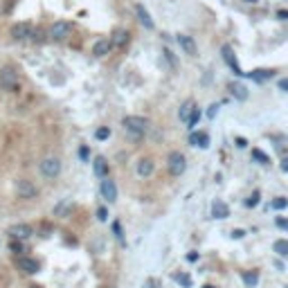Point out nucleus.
<instances>
[{"label":"nucleus","mask_w":288,"mask_h":288,"mask_svg":"<svg viewBox=\"0 0 288 288\" xmlns=\"http://www.w3.org/2000/svg\"><path fill=\"white\" fill-rule=\"evenodd\" d=\"M221 54H223V61L230 65V70H232L237 77L248 75V72H241V68H239V63H237V54H234V50H232L230 45H223V47H221Z\"/></svg>","instance_id":"nucleus-8"},{"label":"nucleus","mask_w":288,"mask_h":288,"mask_svg":"<svg viewBox=\"0 0 288 288\" xmlns=\"http://www.w3.org/2000/svg\"><path fill=\"white\" fill-rule=\"evenodd\" d=\"M95 137H97V140H108V137H110V128H106V126L97 128V131H95Z\"/></svg>","instance_id":"nucleus-30"},{"label":"nucleus","mask_w":288,"mask_h":288,"mask_svg":"<svg viewBox=\"0 0 288 288\" xmlns=\"http://www.w3.org/2000/svg\"><path fill=\"white\" fill-rule=\"evenodd\" d=\"M70 30H72L70 21H56L54 25H52V30H50V36L54 38V41H61V38H65L70 34Z\"/></svg>","instance_id":"nucleus-11"},{"label":"nucleus","mask_w":288,"mask_h":288,"mask_svg":"<svg viewBox=\"0 0 288 288\" xmlns=\"http://www.w3.org/2000/svg\"><path fill=\"white\" fill-rule=\"evenodd\" d=\"M178 43H180V47L187 52L189 56H198V45H196V41L191 36H187V34H178Z\"/></svg>","instance_id":"nucleus-14"},{"label":"nucleus","mask_w":288,"mask_h":288,"mask_svg":"<svg viewBox=\"0 0 288 288\" xmlns=\"http://www.w3.org/2000/svg\"><path fill=\"white\" fill-rule=\"evenodd\" d=\"M135 171L140 178H149V176H153V171H156V162H153L151 158H140L135 165Z\"/></svg>","instance_id":"nucleus-13"},{"label":"nucleus","mask_w":288,"mask_h":288,"mask_svg":"<svg viewBox=\"0 0 288 288\" xmlns=\"http://www.w3.org/2000/svg\"><path fill=\"white\" fill-rule=\"evenodd\" d=\"M248 77H250L252 81H257V84H263V81H268V79H272L275 77V70H270V68H263V70H252V72H248Z\"/></svg>","instance_id":"nucleus-18"},{"label":"nucleus","mask_w":288,"mask_h":288,"mask_svg":"<svg viewBox=\"0 0 288 288\" xmlns=\"http://www.w3.org/2000/svg\"><path fill=\"white\" fill-rule=\"evenodd\" d=\"M216 113H219V104H214V106H209V113H207V115H209V117H214Z\"/></svg>","instance_id":"nucleus-41"},{"label":"nucleus","mask_w":288,"mask_h":288,"mask_svg":"<svg viewBox=\"0 0 288 288\" xmlns=\"http://www.w3.org/2000/svg\"><path fill=\"white\" fill-rule=\"evenodd\" d=\"M241 279H243V284H246L248 288H254L259 284V272L257 270H248V272H243V275H241Z\"/></svg>","instance_id":"nucleus-24"},{"label":"nucleus","mask_w":288,"mask_h":288,"mask_svg":"<svg viewBox=\"0 0 288 288\" xmlns=\"http://www.w3.org/2000/svg\"><path fill=\"white\" fill-rule=\"evenodd\" d=\"M194 110H196V102L194 99H187V102H182L180 104V108H178V117H180V122H189V117L194 115Z\"/></svg>","instance_id":"nucleus-15"},{"label":"nucleus","mask_w":288,"mask_h":288,"mask_svg":"<svg viewBox=\"0 0 288 288\" xmlns=\"http://www.w3.org/2000/svg\"><path fill=\"white\" fill-rule=\"evenodd\" d=\"M167 167H169L171 176H182L187 169V158L180 151H171L169 158H167Z\"/></svg>","instance_id":"nucleus-4"},{"label":"nucleus","mask_w":288,"mask_h":288,"mask_svg":"<svg viewBox=\"0 0 288 288\" xmlns=\"http://www.w3.org/2000/svg\"><path fill=\"white\" fill-rule=\"evenodd\" d=\"M232 237H234V239H241V237H246V230H234V232H232Z\"/></svg>","instance_id":"nucleus-39"},{"label":"nucleus","mask_w":288,"mask_h":288,"mask_svg":"<svg viewBox=\"0 0 288 288\" xmlns=\"http://www.w3.org/2000/svg\"><path fill=\"white\" fill-rule=\"evenodd\" d=\"M110 50H113V41H110V38H99V41L93 45V54L97 56V59L99 56H106Z\"/></svg>","instance_id":"nucleus-16"},{"label":"nucleus","mask_w":288,"mask_h":288,"mask_svg":"<svg viewBox=\"0 0 288 288\" xmlns=\"http://www.w3.org/2000/svg\"><path fill=\"white\" fill-rule=\"evenodd\" d=\"M128 41H131V34L126 30H119V32H115L113 47H124V45H128Z\"/></svg>","instance_id":"nucleus-23"},{"label":"nucleus","mask_w":288,"mask_h":288,"mask_svg":"<svg viewBox=\"0 0 288 288\" xmlns=\"http://www.w3.org/2000/svg\"><path fill=\"white\" fill-rule=\"evenodd\" d=\"M38 171H41V176H43V178H47V180H54L56 176L61 174V160H59V158H54V156H50V158H43V160H41V165H38Z\"/></svg>","instance_id":"nucleus-2"},{"label":"nucleus","mask_w":288,"mask_h":288,"mask_svg":"<svg viewBox=\"0 0 288 288\" xmlns=\"http://www.w3.org/2000/svg\"><path fill=\"white\" fill-rule=\"evenodd\" d=\"M189 144H194V147H198V149H207L209 147V135L205 131H194L189 135Z\"/></svg>","instance_id":"nucleus-17"},{"label":"nucleus","mask_w":288,"mask_h":288,"mask_svg":"<svg viewBox=\"0 0 288 288\" xmlns=\"http://www.w3.org/2000/svg\"><path fill=\"white\" fill-rule=\"evenodd\" d=\"M34 234V230H32V225L27 223H16L9 228V237L14 239V241H27V239Z\"/></svg>","instance_id":"nucleus-7"},{"label":"nucleus","mask_w":288,"mask_h":288,"mask_svg":"<svg viewBox=\"0 0 288 288\" xmlns=\"http://www.w3.org/2000/svg\"><path fill=\"white\" fill-rule=\"evenodd\" d=\"M243 3H248V5H254V3H257V0H243Z\"/></svg>","instance_id":"nucleus-45"},{"label":"nucleus","mask_w":288,"mask_h":288,"mask_svg":"<svg viewBox=\"0 0 288 288\" xmlns=\"http://www.w3.org/2000/svg\"><path fill=\"white\" fill-rule=\"evenodd\" d=\"M237 147H239V149L248 147V140H246V137H237Z\"/></svg>","instance_id":"nucleus-40"},{"label":"nucleus","mask_w":288,"mask_h":288,"mask_svg":"<svg viewBox=\"0 0 288 288\" xmlns=\"http://www.w3.org/2000/svg\"><path fill=\"white\" fill-rule=\"evenodd\" d=\"M252 158H254V160H257V162H261V165H268V162H270V160H268V156H266V153H263V151H259V149H254V151H252Z\"/></svg>","instance_id":"nucleus-29"},{"label":"nucleus","mask_w":288,"mask_h":288,"mask_svg":"<svg viewBox=\"0 0 288 288\" xmlns=\"http://www.w3.org/2000/svg\"><path fill=\"white\" fill-rule=\"evenodd\" d=\"M198 117H200V110L196 108V110H194V115H191V117H189V122H187V126H196V122H198Z\"/></svg>","instance_id":"nucleus-34"},{"label":"nucleus","mask_w":288,"mask_h":288,"mask_svg":"<svg viewBox=\"0 0 288 288\" xmlns=\"http://www.w3.org/2000/svg\"><path fill=\"white\" fill-rule=\"evenodd\" d=\"M275 225H277V228H281V230H288V219H284V216H277Z\"/></svg>","instance_id":"nucleus-33"},{"label":"nucleus","mask_w":288,"mask_h":288,"mask_svg":"<svg viewBox=\"0 0 288 288\" xmlns=\"http://www.w3.org/2000/svg\"><path fill=\"white\" fill-rule=\"evenodd\" d=\"M205 288H214V286H205Z\"/></svg>","instance_id":"nucleus-46"},{"label":"nucleus","mask_w":288,"mask_h":288,"mask_svg":"<svg viewBox=\"0 0 288 288\" xmlns=\"http://www.w3.org/2000/svg\"><path fill=\"white\" fill-rule=\"evenodd\" d=\"M281 169H284V171H288V158H286L284 162H281Z\"/></svg>","instance_id":"nucleus-44"},{"label":"nucleus","mask_w":288,"mask_h":288,"mask_svg":"<svg viewBox=\"0 0 288 288\" xmlns=\"http://www.w3.org/2000/svg\"><path fill=\"white\" fill-rule=\"evenodd\" d=\"M277 18H279V21H288V9H279V12H277Z\"/></svg>","instance_id":"nucleus-38"},{"label":"nucleus","mask_w":288,"mask_h":288,"mask_svg":"<svg viewBox=\"0 0 288 288\" xmlns=\"http://www.w3.org/2000/svg\"><path fill=\"white\" fill-rule=\"evenodd\" d=\"M277 88L284 90V93H288V77H281V79L277 81Z\"/></svg>","instance_id":"nucleus-35"},{"label":"nucleus","mask_w":288,"mask_h":288,"mask_svg":"<svg viewBox=\"0 0 288 288\" xmlns=\"http://www.w3.org/2000/svg\"><path fill=\"white\" fill-rule=\"evenodd\" d=\"M162 54L167 56V61H169V63L174 65V68H178V65H180V63H178V59H176V54L169 50V47H165V50H162Z\"/></svg>","instance_id":"nucleus-28"},{"label":"nucleus","mask_w":288,"mask_h":288,"mask_svg":"<svg viewBox=\"0 0 288 288\" xmlns=\"http://www.w3.org/2000/svg\"><path fill=\"white\" fill-rule=\"evenodd\" d=\"M79 158H81L84 162L88 160V158H90V149H88V147H81V149H79Z\"/></svg>","instance_id":"nucleus-36"},{"label":"nucleus","mask_w":288,"mask_h":288,"mask_svg":"<svg viewBox=\"0 0 288 288\" xmlns=\"http://www.w3.org/2000/svg\"><path fill=\"white\" fill-rule=\"evenodd\" d=\"M257 203H259V191H254L250 198H248V203H246V205H248V207H254Z\"/></svg>","instance_id":"nucleus-37"},{"label":"nucleus","mask_w":288,"mask_h":288,"mask_svg":"<svg viewBox=\"0 0 288 288\" xmlns=\"http://www.w3.org/2000/svg\"><path fill=\"white\" fill-rule=\"evenodd\" d=\"M0 90H5V93H16L18 90V72L9 68V65L0 70Z\"/></svg>","instance_id":"nucleus-3"},{"label":"nucleus","mask_w":288,"mask_h":288,"mask_svg":"<svg viewBox=\"0 0 288 288\" xmlns=\"http://www.w3.org/2000/svg\"><path fill=\"white\" fill-rule=\"evenodd\" d=\"M93 169H95V176H97V178H106V176H108L106 158H97V160L93 162Z\"/></svg>","instance_id":"nucleus-22"},{"label":"nucleus","mask_w":288,"mask_h":288,"mask_svg":"<svg viewBox=\"0 0 288 288\" xmlns=\"http://www.w3.org/2000/svg\"><path fill=\"white\" fill-rule=\"evenodd\" d=\"M12 248H14V250H16V252H23V246H21V243H12Z\"/></svg>","instance_id":"nucleus-42"},{"label":"nucleus","mask_w":288,"mask_h":288,"mask_svg":"<svg viewBox=\"0 0 288 288\" xmlns=\"http://www.w3.org/2000/svg\"><path fill=\"white\" fill-rule=\"evenodd\" d=\"M286 205H288V198H275L272 200V207L275 209H286Z\"/></svg>","instance_id":"nucleus-31"},{"label":"nucleus","mask_w":288,"mask_h":288,"mask_svg":"<svg viewBox=\"0 0 288 288\" xmlns=\"http://www.w3.org/2000/svg\"><path fill=\"white\" fill-rule=\"evenodd\" d=\"M174 279L178 281L182 288H191V277L189 275H182V272H178V275H174Z\"/></svg>","instance_id":"nucleus-27"},{"label":"nucleus","mask_w":288,"mask_h":288,"mask_svg":"<svg viewBox=\"0 0 288 288\" xmlns=\"http://www.w3.org/2000/svg\"><path fill=\"white\" fill-rule=\"evenodd\" d=\"M99 194H102V198L106 200V203H115V200H117V185H115V182L106 176V178H102Z\"/></svg>","instance_id":"nucleus-6"},{"label":"nucleus","mask_w":288,"mask_h":288,"mask_svg":"<svg viewBox=\"0 0 288 288\" xmlns=\"http://www.w3.org/2000/svg\"><path fill=\"white\" fill-rule=\"evenodd\" d=\"M113 232H115V237H117V241L124 246L126 239H124V230H122V223H119V221H115V223H113Z\"/></svg>","instance_id":"nucleus-26"},{"label":"nucleus","mask_w":288,"mask_h":288,"mask_svg":"<svg viewBox=\"0 0 288 288\" xmlns=\"http://www.w3.org/2000/svg\"><path fill=\"white\" fill-rule=\"evenodd\" d=\"M72 212H75V203L72 200H61V203H56L54 205V216H70Z\"/></svg>","instance_id":"nucleus-20"},{"label":"nucleus","mask_w":288,"mask_h":288,"mask_svg":"<svg viewBox=\"0 0 288 288\" xmlns=\"http://www.w3.org/2000/svg\"><path fill=\"white\" fill-rule=\"evenodd\" d=\"M196 259H198V254H196V252H191V254H187V261H196Z\"/></svg>","instance_id":"nucleus-43"},{"label":"nucleus","mask_w":288,"mask_h":288,"mask_svg":"<svg viewBox=\"0 0 288 288\" xmlns=\"http://www.w3.org/2000/svg\"><path fill=\"white\" fill-rule=\"evenodd\" d=\"M275 252L281 254V257H286L288 254V239H277L275 241Z\"/></svg>","instance_id":"nucleus-25"},{"label":"nucleus","mask_w":288,"mask_h":288,"mask_svg":"<svg viewBox=\"0 0 288 288\" xmlns=\"http://www.w3.org/2000/svg\"><path fill=\"white\" fill-rule=\"evenodd\" d=\"M230 216V207L223 203V200H212V219H228Z\"/></svg>","instance_id":"nucleus-19"},{"label":"nucleus","mask_w":288,"mask_h":288,"mask_svg":"<svg viewBox=\"0 0 288 288\" xmlns=\"http://www.w3.org/2000/svg\"><path fill=\"white\" fill-rule=\"evenodd\" d=\"M9 34H12L14 41H27V38L32 36V25L27 21H18V23H14L12 25Z\"/></svg>","instance_id":"nucleus-5"},{"label":"nucleus","mask_w":288,"mask_h":288,"mask_svg":"<svg viewBox=\"0 0 288 288\" xmlns=\"http://www.w3.org/2000/svg\"><path fill=\"white\" fill-rule=\"evenodd\" d=\"M16 266L21 268V272H25V275H36V272L41 270V263H38L36 259H32V257H18Z\"/></svg>","instance_id":"nucleus-10"},{"label":"nucleus","mask_w":288,"mask_h":288,"mask_svg":"<svg viewBox=\"0 0 288 288\" xmlns=\"http://www.w3.org/2000/svg\"><path fill=\"white\" fill-rule=\"evenodd\" d=\"M106 288H110V286H106Z\"/></svg>","instance_id":"nucleus-47"},{"label":"nucleus","mask_w":288,"mask_h":288,"mask_svg":"<svg viewBox=\"0 0 288 288\" xmlns=\"http://www.w3.org/2000/svg\"><path fill=\"white\" fill-rule=\"evenodd\" d=\"M97 221H108V209L106 207H97Z\"/></svg>","instance_id":"nucleus-32"},{"label":"nucleus","mask_w":288,"mask_h":288,"mask_svg":"<svg viewBox=\"0 0 288 288\" xmlns=\"http://www.w3.org/2000/svg\"><path fill=\"white\" fill-rule=\"evenodd\" d=\"M135 16H137V21H140V25L144 27V30H153V27H156V23H153L151 14H149V9L144 7L142 3L135 5Z\"/></svg>","instance_id":"nucleus-12"},{"label":"nucleus","mask_w":288,"mask_h":288,"mask_svg":"<svg viewBox=\"0 0 288 288\" xmlns=\"http://www.w3.org/2000/svg\"><path fill=\"white\" fill-rule=\"evenodd\" d=\"M16 194L21 196V198H36L38 189H36V185L32 180L21 178V180H16Z\"/></svg>","instance_id":"nucleus-9"},{"label":"nucleus","mask_w":288,"mask_h":288,"mask_svg":"<svg viewBox=\"0 0 288 288\" xmlns=\"http://www.w3.org/2000/svg\"><path fill=\"white\" fill-rule=\"evenodd\" d=\"M122 126L126 131L128 140H142L147 128L151 126V122L147 117H142V115H128V117L122 119Z\"/></svg>","instance_id":"nucleus-1"},{"label":"nucleus","mask_w":288,"mask_h":288,"mask_svg":"<svg viewBox=\"0 0 288 288\" xmlns=\"http://www.w3.org/2000/svg\"><path fill=\"white\" fill-rule=\"evenodd\" d=\"M230 90H232V97L239 99V102H246L248 99V88L243 84H239V81H232V84H230Z\"/></svg>","instance_id":"nucleus-21"}]
</instances>
